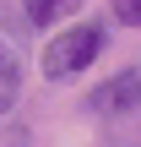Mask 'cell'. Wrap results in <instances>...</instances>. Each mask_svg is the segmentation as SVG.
Returning <instances> with one entry per match:
<instances>
[{"mask_svg": "<svg viewBox=\"0 0 141 147\" xmlns=\"http://www.w3.org/2000/svg\"><path fill=\"white\" fill-rule=\"evenodd\" d=\"M103 44H109V27L103 22H65V33H54L49 44H43V76L49 82H65V76H82L98 55H103Z\"/></svg>", "mask_w": 141, "mask_h": 147, "instance_id": "1", "label": "cell"}, {"mask_svg": "<svg viewBox=\"0 0 141 147\" xmlns=\"http://www.w3.org/2000/svg\"><path fill=\"white\" fill-rule=\"evenodd\" d=\"M87 109L92 115H130V109H141V65H125L109 82H98L87 93Z\"/></svg>", "mask_w": 141, "mask_h": 147, "instance_id": "2", "label": "cell"}, {"mask_svg": "<svg viewBox=\"0 0 141 147\" xmlns=\"http://www.w3.org/2000/svg\"><path fill=\"white\" fill-rule=\"evenodd\" d=\"M16 93H22V65H16V55L0 44V115L16 104Z\"/></svg>", "mask_w": 141, "mask_h": 147, "instance_id": "3", "label": "cell"}, {"mask_svg": "<svg viewBox=\"0 0 141 147\" xmlns=\"http://www.w3.org/2000/svg\"><path fill=\"white\" fill-rule=\"evenodd\" d=\"M27 5V22H38V27H49V22H65L82 0H22Z\"/></svg>", "mask_w": 141, "mask_h": 147, "instance_id": "4", "label": "cell"}, {"mask_svg": "<svg viewBox=\"0 0 141 147\" xmlns=\"http://www.w3.org/2000/svg\"><path fill=\"white\" fill-rule=\"evenodd\" d=\"M109 11H114V22H125V27H141V0H109Z\"/></svg>", "mask_w": 141, "mask_h": 147, "instance_id": "5", "label": "cell"}]
</instances>
